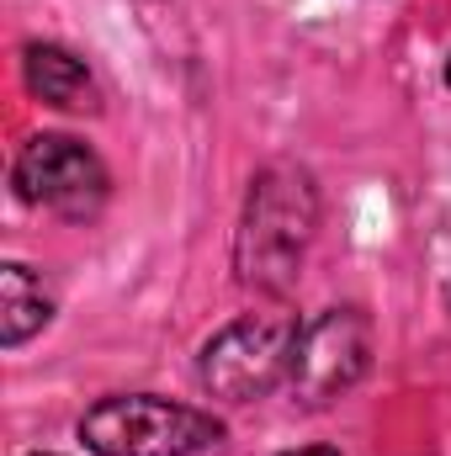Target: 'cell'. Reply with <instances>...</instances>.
Returning a JSON list of instances; mask_svg holds the SVG:
<instances>
[{
    "instance_id": "cell-1",
    "label": "cell",
    "mask_w": 451,
    "mask_h": 456,
    "mask_svg": "<svg viewBox=\"0 0 451 456\" xmlns=\"http://www.w3.org/2000/svg\"><path fill=\"white\" fill-rule=\"evenodd\" d=\"M319 224V197L303 170H266L244 202V228H239V276L260 292L292 287L303 249Z\"/></svg>"
},
{
    "instance_id": "cell-2",
    "label": "cell",
    "mask_w": 451,
    "mask_h": 456,
    "mask_svg": "<svg viewBox=\"0 0 451 456\" xmlns=\"http://www.w3.org/2000/svg\"><path fill=\"white\" fill-rule=\"evenodd\" d=\"M80 441L96 456H197L224 441V425L154 393H122L86 409Z\"/></svg>"
},
{
    "instance_id": "cell-3",
    "label": "cell",
    "mask_w": 451,
    "mask_h": 456,
    "mask_svg": "<svg viewBox=\"0 0 451 456\" xmlns=\"http://www.w3.org/2000/svg\"><path fill=\"white\" fill-rule=\"evenodd\" d=\"M298 335L303 330L292 314H244L202 345L197 377L213 398H228V403L266 398L271 387H282L292 377Z\"/></svg>"
},
{
    "instance_id": "cell-4",
    "label": "cell",
    "mask_w": 451,
    "mask_h": 456,
    "mask_svg": "<svg viewBox=\"0 0 451 456\" xmlns=\"http://www.w3.org/2000/svg\"><path fill=\"white\" fill-rule=\"evenodd\" d=\"M16 191L32 208H48L59 218L86 224V218L102 213L112 181H107V165L96 159V149H86L80 138H70V133H37L16 154Z\"/></svg>"
},
{
    "instance_id": "cell-5",
    "label": "cell",
    "mask_w": 451,
    "mask_h": 456,
    "mask_svg": "<svg viewBox=\"0 0 451 456\" xmlns=\"http://www.w3.org/2000/svg\"><path fill=\"white\" fill-rule=\"evenodd\" d=\"M372 361V324L361 308H330L319 314L303 335H298V355H292V377L287 387L298 393V403L324 409L340 398Z\"/></svg>"
},
{
    "instance_id": "cell-6",
    "label": "cell",
    "mask_w": 451,
    "mask_h": 456,
    "mask_svg": "<svg viewBox=\"0 0 451 456\" xmlns=\"http://www.w3.org/2000/svg\"><path fill=\"white\" fill-rule=\"evenodd\" d=\"M21 75H27V91L59 112H96L102 107L96 75L59 43H32L21 53Z\"/></svg>"
},
{
    "instance_id": "cell-7",
    "label": "cell",
    "mask_w": 451,
    "mask_h": 456,
    "mask_svg": "<svg viewBox=\"0 0 451 456\" xmlns=\"http://www.w3.org/2000/svg\"><path fill=\"white\" fill-rule=\"evenodd\" d=\"M53 319V297L43 292V281L27 271V265H0V345H16L32 340L43 324Z\"/></svg>"
},
{
    "instance_id": "cell-8",
    "label": "cell",
    "mask_w": 451,
    "mask_h": 456,
    "mask_svg": "<svg viewBox=\"0 0 451 456\" xmlns=\"http://www.w3.org/2000/svg\"><path fill=\"white\" fill-rule=\"evenodd\" d=\"M282 456H340V452H330V446H303V452H282Z\"/></svg>"
},
{
    "instance_id": "cell-9",
    "label": "cell",
    "mask_w": 451,
    "mask_h": 456,
    "mask_svg": "<svg viewBox=\"0 0 451 456\" xmlns=\"http://www.w3.org/2000/svg\"><path fill=\"white\" fill-rule=\"evenodd\" d=\"M447 86H451V64H447Z\"/></svg>"
}]
</instances>
